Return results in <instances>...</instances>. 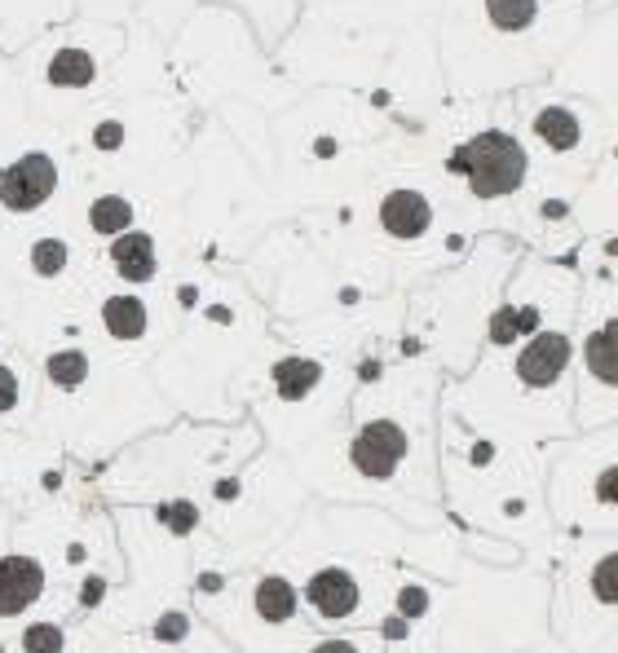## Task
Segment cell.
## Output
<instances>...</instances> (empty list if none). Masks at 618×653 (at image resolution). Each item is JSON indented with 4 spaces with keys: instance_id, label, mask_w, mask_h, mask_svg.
I'll use <instances>...</instances> for the list:
<instances>
[{
    "instance_id": "cell-1",
    "label": "cell",
    "mask_w": 618,
    "mask_h": 653,
    "mask_svg": "<svg viewBox=\"0 0 618 653\" xmlns=\"http://www.w3.org/2000/svg\"><path fill=\"white\" fill-rule=\"evenodd\" d=\"M451 168L469 177V186L494 199V195H512L526 177V150L508 137V132H478L473 141H464L451 155Z\"/></svg>"
},
{
    "instance_id": "cell-2",
    "label": "cell",
    "mask_w": 618,
    "mask_h": 653,
    "mask_svg": "<svg viewBox=\"0 0 618 653\" xmlns=\"http://www.w3.org/2000/svg\"><path fill=\"white\" fill-rule=\"evenodd\" d=\"M58 186V168L49 155H27L9 168H0V204L13 208V212H27V208H40Z\"/></svg>"
},
{
    "instance_id": "cell-3",
    "label": "cell",
    "mask_w": 618,
    "mask_h": 653,
    "mask_svg": "<svg viewBox=\"0 0 618 653\" xmlns=\"http://www.w3.org/2000/svg\"><path fill=\"white\" fill-rule=\"evenodd\" d=\"M402 455H406V433H402L398 424H389V419L367 424V428L359 433V442H354V464H359L367 477H389V473L398 468Z\"/></svg>"
},
{
    "instance_id": "cell-4",
    "label": "cell",
    "mask_w": 618,
    "mask_h": 653,
    "mask_svg": "<svg viewBox=\"0 0 618 653\" xmlns=\"http://www.w3.org/2000/svg\"><path fill=\"white\" fill-rule=\"evenodd\" d=\"M566 363H570V345H566V336H557V332H543V336H534L530 340V349L517 358V372H521V380L526 385H552L561 372H566Z\"/></svg>"
},
{
    "instance_id": "cell-5",
    "label": "cell",
    "mask_w": 618,
    "mask_h": 653,
    "mask_svg": "<svg viewBox=\"0 0 618 653\" xmlns=\"http://www.w3.org/2000/svg\"><path fill=\"white\" fill-rule=\"evenodd\" d=\"M45 587V570L31 556H4L0 561V614L27 610Z\"/></svg>"
},
{
    "instance_id": "cell-6",
    "label": "cell",
    "mask_w": 618,
    "mask_h": 653,
    "mask_svg": "<svg viewBox=\"0 0 618 653\" xmlns=\"http://www.w3.org/2000/svg\"><path fill=\"white\" fill-rule=\"evenodd\" d=\"M305 596H310V605H314L318 614L345 619V614H354V605H359V583H354L345 570H323V574L310 578Z\"/></svg>"
},
{
    "instance_id": "cell-7",
    "label": "cell",
    "mask_w": 618,
    "mask_h": 653,
    "mask_svg": "<svg viewBox=\"0 0 618 653\" xmlns=\"http://www.w3.org/2000/svg\"><path fill=\"white\" fill-rule=\"evenodd\" d=\"M380 221H384L389 235H398V239H415V235L429 230L433 212H429L424 195H415V190H393V195L384 199V208H380Z\"/></svg>"
},
{
    "instance_id": "cell-8",
    "label": "cell",
    "mask_w": 618,
    "mask_h": 653,
    "mask_svg": "<svg viewBox=\"0 0 618 653\" xmlns=\"http://www.w3.org/2000/svg\"><path fill=\"white\" fill-rule=\"evenodd\" d=\"M111 261H116V269H120L124 278H133V283L150 278V274H155V244H150V235H128V230H124L120 239H116V248H111Z\"/></svg>"
},
{
    "instance_id": "cell-9",
    "label": "cell",
    "mask_w": 618,
    "mask_h": 653,
    "mask_svg": "<svg viewBox=\"0 0 618 653\" xmlns=\"http://www.w3.org/2000/svg\"><path fill=\"white\" fill-rule=\"evenodd\" d=\"M102 318H107V332L120 336V340H137L146 332V309H141L137 296H111Z\"/></svg>"
},
{
    "instance_id": "cell-10",
    "label": "cell",
    "mask_w": 618,
    "mask_h": 653,
    "mask_svg": "<svg viewBox=\"0 0 618 653\" xmlns=\"http://www.w3.org/2000/svg\"><path fill=\"white\" fill-rule=\"evenodd\" d=\"M49 80L53 85H67V89H80L94 80V58L85 49H62L53 62H49Z\"/></svg>"
},
{
    "instance_id": "cell-11",
    "label": "cell",
    "mask_w": 618,
    "mask_h": 653,
    "mask_svg": "<svg viewBox=\"0 0 618 653\" xmlns=\"http://www.w3.org/2000/svg\"><path fill=\"white\" fill-rule=\"evenodd\" d=\"M256 610H261L269 623H283V619L296 610V592H292V583H283V578H265V583L256 587Z\"/></svg>"
},
{
    "instance_id": "cell-12",
    "label": "cell",
    "mask_w": 618,
    "mask_h": 653,
    "mask_svg": "<svg viewBox=\"0 0 618 653\" xmlns=\"http://www.w3.org/2000/svg\"><path fill=\"white\" fill-rule=\"evenodd\" d=\"M534 132H539L552 150H570V146L579 141V120H575L570 111H543V116L534 120Z\"/></svg>"
},
{
    "instance_id": "cell-13",
    "label": "cell",
    "mask_w": 618,
    "mask_h": 653,
    "mask_svg": "<svg viewBox=\"0 0 618 653\" xmlns=\"http://www.w3.org/2000/svg\"><path fill=\"white\" fill-rule=\"evenodd\" d=\"M274 380H278V393L283 397H301L305 389L318 385V363H301V358H287L274 367Z\"/></svg>"
},
{
    "instance_id": "cell-14",
    "label": "cell",
    "mask_w": 618,
    "mask_h": 653,
    "mask_svg": "<svg viewBox=\"0 0 618 653\" xmlns=\"http://www.w3.org/2000/svg\"><path fill=\"white\" fill-rule=\"evenodd\" d=\"M89 221H94V230H98V235H124V230H128V221H133V208L124 204L120 195H107V199H98V204H94Z\"/></svg>"
},
{
    "instance_id": "cell-15",
    "label": "cell",
    "mask_w": 618,
    "mask_h": 653,
    "mask_svg": "<svg viewBox=\"0 0 618 653\" xmlns=\"http://www.w3.org/2000/svg\"><path fill=\"white\" fill-rule=\"evenodd\" d=\"M487 9H491V22L499 31H517L534 18V0H487Z\"/></svg>"
},
{
    "instance_id": "cell-16",
    "label": "cell",
    "mask_w": 618,
    "mask_h": 653,
    "mask_svg": "<svg viewBox=\"0 0 618 653\" xmlns=\"http://www.w3.org/2000/svg\"><path fill=\"white\" fill-rule=\"evenodd\" d=\"M49 376H53L58 385H67V389H71V385H80V380L89 376V358H85V354H76V349L53 354V358H49Z\"/></svg>"
},
{
    "instance_id": "cell-17",
    "label": "cell",
    "mask_w": 618,
    "mask_h": 653,
    "mask_svg": "<svg viewBox=\"0 0 618 653\" xmlns=\"http://www.w3.org/2000/svg\"><path fill=\"white\" fill-rule=\"evenodd\" d=\"M588 363H592V372H597L606 385H610V380L618 376V372H615V354H610V327H606V332H597V336L588 340Z\"/></svg>"
},
{
    "instance_id": "cell-18",
    "label": "cell",
    "mask_w": 618,
    "mask_h": 653,
    "mask_svg": "<svg viewBox=\"0 0 618 653\" xmlns=\"http://www.w3.org/2000/svg\"><path fill=\"white\" fill-rule=\"evenodd\" d=\"M31 265H36L40 274H58V269L67 265V244H58V239L36 244V248H31Z\"/></svg>"
},
{
    "instance_id": "cell-19",
    "label": "cell",
    "mask_w": 618,
    "mask_h": 653,
    "mask_svg": "<svg viewBox=\"0 0 618 653\" xmlns=\"http://www.w3.org/2000/svg\"><path fill=\"white\" fill-rule=\"evenodd\" d=\"M22 645H27V653H62V632L49 623H36V627H27Z\"/></svg>"
},
{
    "instance_id": "cell-20",
    "label": "cell",
    "mask_w": 618,
    "mask_h": 653,
    "mask_svg": "<svg viewBox=\"0 0 618 653\" xmlns=\"http://www.w3.org/2000/svg\"><path fill=\"white\" fill-rule=\"evenodd\" d=\"M615 556H606V561H601V565H597V596H601V601H615V583H610V574H615Z\"/></svg>"
},
{
    "instance_id": "cell-21",
    "label": "cell",
    "mask_w": 618,
    "mask_h": 653,
    "mask_svg": "<svg viewBox=\"0 0 618 653\" xmlns=\"http://www.w3.org/2000/svg\"><path fill=\"white\" fill-rule=\"evenodd\" d=\"M521 318H526V314H508V309H503V314L494 318V332H491V336H494V340H499V345H503V340H508L512 332H521V327H517Z\"/></svg>"
},
{
    "instance_id": "cell-22",
    "label": "cell",
    "mask_w": 618,
    "mask_h": 653,
    "mask_svg": "<svg viewBox=\"0 0 618 653\" xmlns=\"http://www.w3.org/2000/svg\"><path fill=\"white\" fill-rule=\"evenodd\" d=\"M13 397H18V380H13V372H9V367H0V410H9V406H13Z\"/></svg>"
},
{
    "instance_id": "cell-23",
    "label": "cell",
    "mask_w": 618,
    "mask_h": 653,
    "mask_svg": "<svg viewBox=\"0 0 618 653\" xmlns=\"http://www.w3.org/2000/svg\"><path fill=\"white\" fill-rule=\"evenodd\" d=\"M314 653H359L354 645H345V641H332V645H318Z\"/></svg>"
},
{
    "instance_id": "cell-24",
    "label": "cell",
    "mask_w": 618,
    "mask_h": 653,
    "mask_svg": "<svg viewBox=\"0 0 618 653\" xmlns=\"http://www.w3.org/2000/svg\"><path fill=\"white\" fill-rule=\"evenodd\" d=\"M98 141H102V146H116V141H120V129H116V125H107V129L98 132Z\"/></svg>"
},
{
    "instance_id": "cell-25",
    "label": "cell",
    "mask_w": 618,
    "mask_h": 653,
    "mask_svg": "<svg viewBox=\"0 0 618 653\" xmlns=\"http://www.w3.org/2000/svg\"><path fill=\"white\" fill-rule=\"evenodd\" d=\"M601 499H606V504H610V499H615V473H610V477H606V482H601Z\"/></svg>"
}]
</instances>
